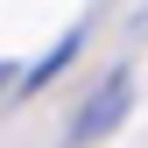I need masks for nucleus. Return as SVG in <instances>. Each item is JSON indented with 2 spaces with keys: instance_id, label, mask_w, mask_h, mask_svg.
Masks as SVG:
<instances>
[{
  "instance_id": "1",
  "label": "nucleus",
  "mask_w": 148,
  "mask_h": 148,
  "mask_svg": "<svg viewBox=\"0 0 148 148\" xmlns=\"http://www.w3.org/2000/svg\"><path fill=\"white\" fill-rule=\"evenodd\" d=\"M127 106H134V71H106V85L92 92V99L78 106V120H71V148H85V141H99V134H113V127L127 120Z\"/></svg>"
},
{
  "instance_id": "2",
  "label": "nucleus",
  "mask_w": 148,
  "mask_h": 148,
  "mask_svg": "<svg viewBox=\"0 0 148 148\" xmlns=\"http://www.w3.org/2000/svg\"><path fill=\"white\" fill-rule=\"evenodd\" d=\"M78 42H85V28H71V35H64V42L49 49V57L35 64V71H21V92H35V85H49V78H57V71L71 64V57H78Z\"/></svg>"
}]
</instances>
